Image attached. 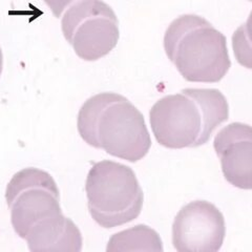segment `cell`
Segmentation results:
<instances>
[{
  "instance_id": "1",
  "label": "cell",
  "mask_w": 252,
  "mask_h": 252,
  "mask_svg": "<svg viewBox=\"0 0 252 252\" xmlns=\"http://www.w3.org/2000/svg\"><path fill=\"white\" fill-rule=\"evenodd\" d=\"M228 118V101L217 89H185L168 94L157 101L149 113L157 142L171 149L206 144Z\"/></svg>"
},
{
  "instance_id": "2",
  "label": "cell",
  "mask_w": 252,
  "mask_h": 252,
  "mask_svg": "<svg viewBox=\"0 0 252 252\" xmlns=\"http://www.w3.org/2000/svg\"><path fill=\"white\" fill-rule=\"evenodd\" d=\"M77 128L85 143L131 163L143 159L152 147L143 115L116 93H101L86 100L79 110Z\"/></svg>"
},
{
  "instance_id": "3",
  "label": "cell",
  "mask_w": 252,
  "mask_h": 252,
  "mask_svg": "<svg viewBox=\"0 0 252 252\" xmlns=\"http://www.w3.org/2000/svg\"><path fill=\"white\" fill-rule=\"evenodd\" d=\"M164 50L189 82H220L231 67L225 35L199 15L173 20L165 32Z\"/></svg>"
},
{
  "instance_id": "4",
  "label": "cell",
  "mask_w": 252,
  "mask_h": 252,
  "mask_svg": "<svg viewBox=\"0 0 252 252\" xmlns=\"http://www.w3.org/2000/svg\"><path fill=\"white\" fill-rule=\"evenodd\" d=\"M85 190L92 218L106 229L132 222L143 208L144 193L136 173L121 163L104 160L94 164Z\"/></svg>"
},
{
  "instance_id": "5",
  "label": "cell",
  "mask_w": 252,
  "mask_h": 252,
  "mask_svg": "<svg viewBox=\"0 0 252 252\" xmlns=\"http://www.w3.org/2000/svg\"><path fill=\"white\" fill-rule=\"evenodd\" d=\"M5 200L14 230L25 240L31 231L62 216L56 182L49 172L38 168L15 173L7 184Z\"/></svg>"
},
{
  "instance_id": "6",
  "label": "cell",
  "mask_w": 252,
  "mask_h": 252,
  "mask_svg": "<svg viewBox=\"0 0 252 252\" xmlns=\"http://www.w3.org/2000/svg\"><path fill=\"white\" fill-rule=\"evenodd\" d=\"M61 26L77 56L85 61L106 56L119 41V20L103 0H79L63 16Z\"/></svg>"
},
{
  "instance_id": "7",
  "label": "cell",
  "mask_w": 252,
  "mask_h": 252,
  "mask_svg": "<svg viewBox=\"0 0 252 252\" xmlns=\"http://www.w3.org/2000/svg\"><path fill=\"white\" fill-rule=\"evenodd\" d=\"M225 235L223 214L207 201L188 203L172 224V244L179 252H217Z\"/></svg>"
},
{
  "instance_id": "8",
  "label": "cell",
  "mask_w": 252,
  "mask_h": 252,
  "mask_svg": "<svg viewBox=\"0 0 252 252\" xmlns=\"http://www.w3.org/2000/svg\"><path fill=\"white\" fill-rule=\"evenodd\" d=\"M214 147L227 182L240 189H252V126L229 124L218 132Z\"/></svg>"
},
{
  "instance_id": "9",
  "label": "cell",
  "mask_w": 252,
  "mask_h": 252,
  "mask_svg": "<svg viewBox=\"0 0 252 252\" xmlns=\"http://www.w3.org/2000/svg\"><path fill=\"white\" fill-rule=\"evenodd\" d=\"M31 251L80 252L82 235L72 220L61 216L54 222L32 231L27 238Z\"/></svg>"
},
{
  "instance_id": "10",
  "label": "cell",
  "mask_w": 252,
  "mask_h": 252,
  "mask_svg": "<svg viewBox=\"0 0 252 252\" xmlns=\"http://www.w3.org/2000/svg\"><path fill=\"white\" fill-rule=\"evenodd\" d=\"M163 243L159 233L146 225H138L114 234L107 244V252L114 251H158Z\"/></svg>"
},
{
  "instance_id": "11",
  "label": "cell",
  "mask_w": 252,
  "mask_h": 252,
  "mask_svg": "<svg viewBox=\"0 0 252 252\" xmlns=\"http://www.w3.org/2000/svg\"><path fill=\"white\" fill-rule=\"evenodd\" d=\"M232 49L236 61L242 66L252 69V11L246 23L234 31Z\"/></svg>"
},
{
  "instance_id": "12",
  "label": "cell",
  "mask_w": 252,
  "mask_h": 252,
  "mask_svg": "<svg viewBox=\"0 0 252 252\" xmlns=\"http://www.w3.org/2000/svg\"><path fill=\"white\" fill-rule=\"evenodd\" d=\"M46 5L50 7L52 13L56 18H60L62 13L65 11L68 5L72 4L75 0H43Z\"/></svg>"
},
{
  "instance_id": "13",
  "label": "cell",
  "mask_w": 252,
  "mask_h": 252,
  "mask_svg": "<svg viewBox=\"0 0 252 252\" xmlns=\"http://www.w3.org/2000/svg\"><path fill=\"white\" fill-rule=\"evenodd\" d=\"M2 65H3V56H2L1 47H0V76H1V73H2Z\"/></svg>"
},
{
  "instance_id": "14",
  "label": "cell",
  "mask_w": 252,
  "mask_h": 252,
  "mask_svg": "<svg viewBox=\"0 0 252 252\" xmlns=\"http://www.w3.org/2000/svg\"><path fill=\"white\" fill-rule=\"evenodd\" d=\"M248 1H251V2H252V0H248Z\"/></svg>"
}]
</instances>
